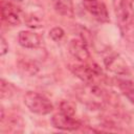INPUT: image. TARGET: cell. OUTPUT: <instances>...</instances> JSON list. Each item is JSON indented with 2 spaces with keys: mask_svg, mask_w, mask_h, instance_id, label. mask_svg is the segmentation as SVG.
Segmentation results:
<instances>
[{
  "mask_svg": "<svg viewBox=\"0 0 134 134\" xmlns=\"http://www.w3.org/2000/svg\"><path fill=\"white\" fill-rule=\"evenodd\" d=\"M113 7L120 30L124 34H129L133 29L134 22L132 0H113Z\"/></svg>",
  "mask_w": 134,
  "mask_h": 134,
  "instance_id": "6da1fadb",
  "label": "cell"
},
{
  "mask_svg": "<svg viewBox=\"0 0 134 134\" xmlns=\"http://www.w3.org/2000/svg\"><path fill=\"white\" fill-rule=\"evenodd\" d=\"M24 104L30 112L39 115L49 114L53 110V106L47 97L34 91H28L24 95Z\"/></svg>",
  "mask_w": 134,
  "mask_h": 134,
  "instance_id": "7a4b0ae2",
  "label": "cell"
},
{
  "mask_svg": "<svg viewBox=\"0 0 134 134\" xmlns=\"http://www.w3.org/2000/svg\"><path fill=\"white\" fill-rule=\"evenodd\" d=\"M70 70L74 75H76L81 81L87 85L95 84L96 80L102 76V70L96 64L87 65V64H76L71 65Z\"/></svg>",
  "mask_w": 134,
  "mask_h": 134,
  "instance_id": "3957f363",
  "label": "cell"
},
{
  "mask_svg": "<svg viewBox=\"0 0 134 134\" xmlns=\"http://www.w3.org/2000/svg\"><path fill=\"white\" fill-rule=\"evenodd\" d=\"M84 8L99 22H108L109 15L106 5L99 0H83Z\"/></svg>",
  "mask_w": 134,
  "mask_h": 134,
  "instance_id": "277c9868",
  "label": "cell"
},
{
  "mask_svg": "<svg viewBox=\"0 0 134 134\" xmlns=\"http://www.w3.org/2000/svg\"><path fill=\"white\" fill-rule=\"evenodd\" d=\"M1 16L2 19L9 25H19L21 23L20 9L8 1L1 2Z\"/></svg>",
  "mask_w": 134,
  "mask_h": 134,
  "instance_id": "5b68a950",
  "label": "cell"
},
{
  "mask_svg": "<svg viewBox=\"0 0 134 134\" xmlns=\"http://www.w3.org/2000/svg\"><path fill=\"white\" fill-rule=\"evenodd\" d=\"M51 124L54 128L65 131H74L81 127L80 121L75 120L73 117L64 115L63 113H57L51 117Z\"/></svg>",
  "mask_w": 134,
  "mask_h": 134,
  "instance_id": "8992f818",
  "label": "cell"
},
{
  "mask_svg": "<svg viewBox=\"0 0 134 134\" xmlns=\"http://www.w3.org/2000/svg\"><path fill=\"white\" fill-rule=\"evenodd\" d=\"M69 52L80 62H87L90 59V53L87 44L82 39H72L69 42Z\"/></svg>",
  "mask_w": 134,
  "mask_h": 134,
  "instance_id": "52a82bcc",
  "label": "cell"
},
{
  "mask_svg": "<svg viewBox=\"0 0 134 134\" xmlns=\"http://www.w3.org/2000/svg\"><path fill=\"white\" fill-rule=\"evenodd\" d=\"M19 44L24 48H37L41 44V37L30 30H22L18 36Z\"/></svg>",
  "mask_w": 134,
  "mask_h": 134,
  "instance_id": "ba28073f",
  "label": "cell"
},
{
  "mask_svg": "<svg viewBox=\"0 0 134 134\" xmlns=\"http://www.w3.org/2000/svg\"><path fill=\"white\" fill-rule=\"evenodd\" d=\"M105 65L110 71H112L116 74L128 73V67H127L125 61L118 54H114V55H110V57L106 58Z\"/></svg>",
  "mask_w": 134,
  "mask_h": 134,
  "instance_id": "9c48e42d",
  "label": "cell"
},
{
  "mask_svg": "<svg viewBox=\"0 0 134 134\" xmlns=\"http://www.w3.org/2000/svg\"><path fill=\"white\" fill-rule=\"evenodd\" d=\"M53 7L54 10L63 17L72 18L74 16L72 0H53Z\"/></svg>",
  "mask_w": 134,
  "mask_h": 134,
  "instance_id": "30bf717a",
  "label": "cell"
},
{
  "mask_svg": "<svg viewBox=\"0 0 134 134\" xmlns=\"http://www.w3.org/2000/svg\"><path fill=\"white\" fill-rule=\"evenodd\" d=\"M116 83L121 93L134 105V82L125 79H117Z\"/></svg>",
  "mask_w": 134,
  "mask_h": 134,
  "instance_id": "8fae6325",
  "label": "cell"
},
{
  "mask_svg": "<svg viewBox=\"0 0 134 134\" xmlns=\"http://www.w3.org/2000/svg\"><path fill=\"white\" fill-rule=\"evenodd\" d=\"M60 111L61 113H63L64 115L73 117L75 114V105L71 102L68 100H63L60 104Z\"/></svg>",
  "mask_w": 134,
  "mask_h": 134,
  "instance_id": "7c38bea8",
  "label": "cell"
},
{
  "mask_svg": "<svg viewBox=\"0 0 134 134\" xmlns=\"http://www.w3.org/2000/svg\"><path fill=\"white\" fill-rule=\"evenodd\" d=\"M64 30L61 27H53L50 31H49V37L53 40V41H60L63 37H64Z\"/></svg>",
  "mask_w": 134,
  "mask_h": 134,
  "instance_id": "4fadbf2b",
  "label": "cell"
},
{
  "mask_svg": "<svg viewBox=\"0 0 134 134\" xmlns=\"http://www.w3.org/2000/svg\"><path fill=\"white\" fill-rule=\"evenodd\" d=\"M0 92H1V97L4 98V97H8L10 96L12 92L9 90V85L8 83H6L3 79L1 80V89H0Z\"/></svg>",
  "mask_w": 134,
  "mask_h": 134,
  "instance_id": "5bb4252c",
  "label": "cell"
},
{
  "mask_svg": "<svg viewBox=\"0 0 134 134\" xmlns=\"http://www.w3.org/2000/svg\"><path fill=\"white\" fill-rule=\"evenodd\" d=\"M8 50V44L6 43L5 39L3 37H1L0 39V54L1 55H4Z\"/></svg>",
  "mask_w": 134,
  "mask_h": 134,
  "instance_id": "9a60e30c",
  "label": "cell"
},
{
  "mask_svg": "<svg viewBox=\"0 0 134 134\" xmlns=\"http://www.w3.org/2000/svg\"><path fill=\"white\" fill-rule=\"evenodd\" d=\"M13 1H18V2H20V1H23V0H13Z\"/></svg>",
  "mask_w": 134,
  "mask_h": 134,
  "instance_id": "2e32d148",
  "label": "cell"
}]
</instances>
